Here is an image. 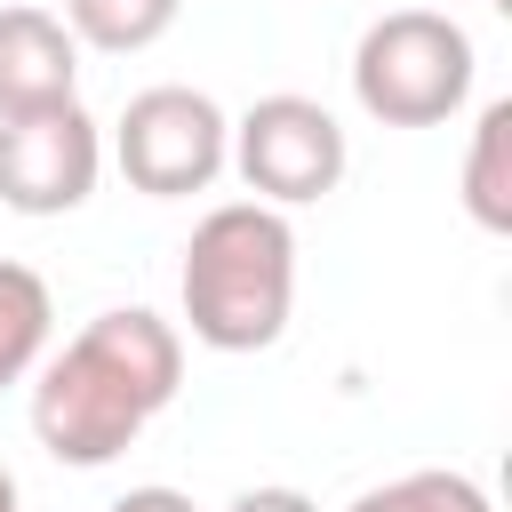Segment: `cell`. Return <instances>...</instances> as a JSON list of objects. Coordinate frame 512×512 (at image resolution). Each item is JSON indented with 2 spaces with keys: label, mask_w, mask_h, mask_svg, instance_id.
<instances>
[{
  "label": "cell",
  "mask_w": 512,
  "mask_h": 512,
  "mask_svg": "<svg viewBox=\"0 0 512 512\" xmlns=\"http://www.w3.org/2000/svg\"><path fill=\"white\" fill-rule=\"evenodd\" d=\"M0 512H24V488H16V472L0 464Z\"/></svg>",
  "instance_id": "5bb4252c"
},
{
  "label": "cell",
  "mask_w": 512,
  "mask_h": 512,
  "mask_svg": "<svg viewBox=\"0 0 512 512\" xmlns=\"http://www.w3.org/2000/svg\"><path fill=\"white\" fill-rule=\"evenodd\" d=\"M464 216L480 232H512V104H480L472 144H464Z\"/></svg>",
  "instance_id": "9c48e42d"
},
{
  "label": "cell",
  "mask_w": 512,
  "mask_h": 512,
  "mask_svg": "<svg viewBox=\"0 0 512 512\" xmlns=\"http://www.w3.org/2000/svg\"><path fill=\"white\" fill-rule=\"evenodd\" d=\"M472 32L448 8H384L352 48V96L384 128H440L472 104Z\"/></svg>",
  "instance_id": "3957f363"
},
{
  "label": "cell",
  "mask_w": 512,
  "mask_h": 512,
  "mask_svg": "<svg viewBox=\"0 0 512 512\" xmlns=\"http://www.w3.org/2000/svg\"><path fill=\"white\" fill-rule=\"evenodd\" d=\"M224 512H320L304 488H288V480H264V488H240Z\"/></svg>",
  "instance_id": "7c38bea8"
},
{
  "label": "cell",
  "mask_w": 512,
  "mask_h": 512,
  "mask_svg": "<svg viewBox=\"0 0 512 512\" xmlns=\"http://www.w3.org/2000/svg\"><path fill=\"white\" fill-rule=\"evenodd\" d=\"M176 304L208 352H272L296 312V224L272 200H224L192 224Z\"/></svg>",
  "instance_id": "7a4b0ae2"
},
{
  "label": "cell",
  "mask_w": 512,
  "mask_h": 512,
  "mask_svg": "<svg viewBox=\"0 0 512 512\" xmlns=\"http://www.w3.org/2000/svg\"><path fill=\"white\" fill-rule=\"evenodd\" d=\"M80 104V40L64 32L56 8L8 0L0 8V120Z\"/></svg>",
  "instance_id": "52a82bcc"
},
{
  "label": "cell",
  "mask_w": 512,
  "mask_h": 512,
  "mask_svg": "<svg viewBox=\"0 0 512 512\" xmlns=\"http://www.w3.org/2000/svg\"><path fill=\"white\" fill-rule=\"evenodd\" d=\"M104 176V128L80 104L0 120V208L16 216H72Z\"/></svg>",
  "instance_id": "8992f818"
},
{
  "label": "cell",
  "mask_w": 512,
  "mask_h": 512,
  "mask_svg": "<svg viewBox=\"0 0 512 512\" xmlns=\"http://www.w3.org/2000/svg\"><path fill=\"white\" fill-rule=\"evenodd\" d=\"M48 328H56V296L32 264L0 256V392L32 384V368L48 360Z\"/></svg>",
  "instance_id": "ba28073f"
},
{
  "label": "cell",
  "mask_w": 512,
  "mask_h": 512,
  "mask_svg": "<svg viewBox=\"0 0 512 512\" xmlns=\"http://www.w3.org/2000/svg\"><path fill=\"white\" fill-rule=\"evenodd\" d=\"M104 512H200L184 488H168V480H144V488H128V496H112Z\"/></svg>",
  "instance_id": "4fadbf2b"
},
{
  "label": "cell",
  "mask_w": 512,
  "mask_h": 512,
  "mask_svg": "<svg viewBox=\"0 0 512 512\" xmlns=\"http://www.w3.org/2000/svg\"><path fill=\"white\" fill-rule=\"evenodd\" d=\"M232 168H240L248 200L312 208V200H328V192L344 184L352 144H344V120H336L320 96L272 88V96H256V104L232 120Z\"/></svg>",
  "instance_id": "5b68a950"
},
{
  "label": "cell",
  "mask_w": 512,
  "mask_h": 512,
  "mask_svg": "<svg viewBox=\"0 0 512 512\" xmlns=\"http://www.w3.org/2000/svg\"><path fill=\"white\" fill-rule=\"evenodd\" d=\"M344 512H496V504H488V488H480L472 472L424 464V472H400V480H384V488H360Z\"/></svg>",
  "instance_id": "8fae6325"
},
{
  "label": "cell",
  "mask_w": 512,
  "mask_h": 512,
  "mask_svg": "<svg viewBox=\"0 0 512 512\" xmlns=\"http://www.w3.org/2000/svg\"><path fill=\"white\" fill-rule=\"evenodd\" d=\"M56 16L96 56H144L152 40H168V24L184 16V0H64Z\"/></svg>",
  "instance_id": "30bf717a"
},
{
  "label": "cell",
  "mask_w": 512,
  "mask_h": 512,
  "mask_svg": "<svg viewBox=\"0 0 512 512\" xmlns=\"http://www.w3.org/2000/svg\"><path fill=\"white\" fill-rule=\"evenodd\" d=\"M112 160H120L128 192H144V200H192V192H208L232 168V120H224V104L208 88L160 80V88H136L120 104Z\"/></svg>",
  "instance_id": "277c9868"
},
{
  "label": "cell",
  "mask_w": 512,
  "mask_h": 512,
  "mask_svg": "<svg viewBox=\"0 0 512 512\" xmlns=\"http://www.w3.org/2000/svg\"><path fill=\"white\" fill-rule=\"evenodd\" d=\"M176 392H184L176 320H160L152 304H112L32 368V440L72 472H104L144 440V424Z\"/></svg>",
  "instance_id": "6da1fadb"
}]
</instances>
